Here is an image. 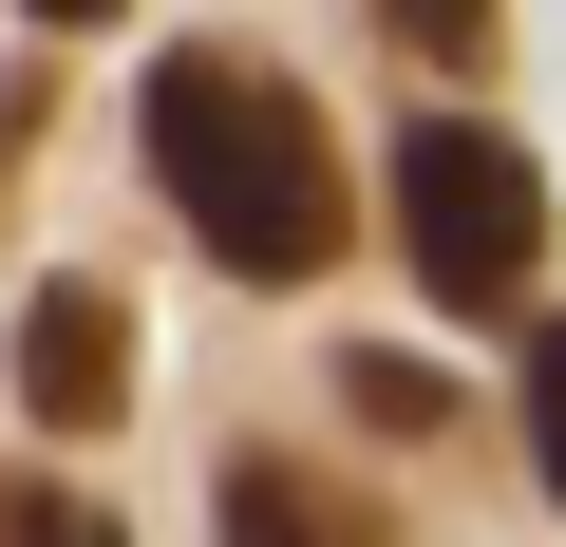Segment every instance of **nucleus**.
<instances>
[{
  "instance_id": "f03ea898",
  "label": "nucleus",
  "mask_w": 566,
  "mask_h": 547,
  "mask_svg": "<svg viewBox=\"0 0 566 547\" xmlns=\"http://www.w3.org/2000/svg\"><path fill=\"white\" fill-rule=\"evenodd\" d=\"M397 245H416V284H434L453 322H510L528 264H547V170H528L491 114H416V133H397Z\"/></svg>"
},
{
  "instance_id": "20e7f679",
  "label": "nucleus",
  "mask_w": 566,
  "mask_h": 547,
  "mask_svg": "<svg viewBox=\"0 0 566 547\" xmlns=\"http://www.w3.org/2000/svg\"><path fill=\"white\" fill-rule=\"evenodd\" d=\"M208 509H227V547H378V509L340 472H303V453H227Z\"/></svg>"
},
{
  "instance_id": "6e6552de",
  "label": "nucleus",
  "mask_w": 566,
  "mask_h": 547,
  "mask_svg": "<svg viewBox=\"0 0 566 547\" xmlns=\"http://www.w3.org/2000/svg\"><path fill=\"white\" fill-rule=\"evenodd\" d=\"M0 547H133L114 509H76V491H39V509H0Z\"/></svg>"
},
{
  "instance_id": "0eeeda50",
  "label": "nucleus",
  "mask_w": 566,
  "mask_h": 547,
  "mask_svg": "<svg viewBox=\"0 0 566 547\" xmlns=\"http://www.w3.org/2000/svg\"><path fill=\"white\" fill-rule=\"evenodd\" d=\"M510 397H528V472H547V509H566V322H528V378H510Z\"/></svg>"
},
{
  "instance_id": "f257e3e1",
  "label": "nucleus",
  "mask_w": 566,
  "mask_h": 547,
  "mask_svg": "<svg viewBox=\"0 0 566 547\" xmlns=\"http://www.w3.org/2000/svg\"><path fill=\"white\" fill-rule=\"evenodd\" d=\"M133 151L227 284H322L340 264V133L264 39H170L133 76Z\"/></svg>"
},
{
  "instance_id": "39448f33",
  "label": "nucleus",
  "mask_w": 566,
  "mask_h": 547,
  "mask_svg": "<svg viewBox=\"0 0 566 547\" xmlns=\"http://www.w3.org/2000/svg\"><path fill=\"white\" fill-rule=\"evenodd\" d=\"M378 39L416 76H510V0H378Z\"/></svg>"
},
{
  "instance_id": "1a4fd4ad",
  "label": "nucleus",
  "mask_w": 566,
  "mask_h": 547,
  "mask_svg": "<svg viewBox=\"0 0 566 547\" xmlns=\"http://www.w3.org/2000/svg\"><path fill=\"white\" fill-rule=\"evenodd\" d=\"M20 20H39V39H95V20H114V0H20Z\"/></svg>"
},
{
  "instance_id": "7ed1b4c3",
  "label": "nucleus",
  "mask_w": 566,
  "mask_h": 547,
  "mask_svg": "<svg viewBox=\"0 0 566 547\" xmlns=\"http://www.w3.org/2000/svg\"><path fill=\"white\" fill-rule=\"evenodd\" d=\"M20 415L39 434H114L133 415V303L95 284V264H57V284L20 303Z\"/></svg>"
},
{
  "instance_id": "423d86ee",
  "label": "nucleus",
  "mask_w": 566,
  "mask_h": 547,
  "mask_svg": "<svg viewBox=\"0 0 566 547\" xmlns=\"http://www.w3.org/2000/svg\"><path fill=\"white\" fill-rule=\"evenodd\" d=\"M322 378H340V415H378V434H453V378H434V359H397V340H340Z\"/></svg>"
}]
</instances>
